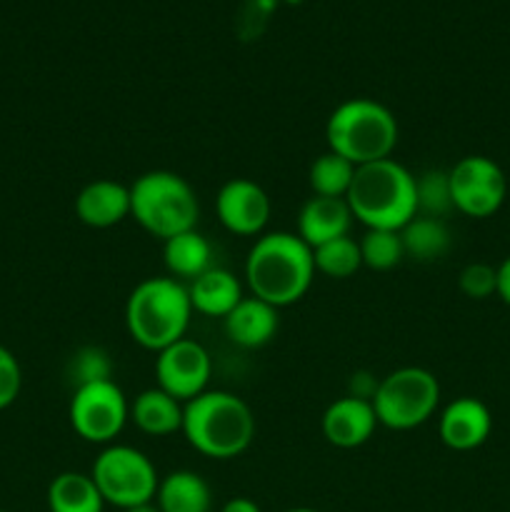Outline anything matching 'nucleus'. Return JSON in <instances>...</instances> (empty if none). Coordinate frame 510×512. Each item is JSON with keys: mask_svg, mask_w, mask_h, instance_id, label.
<instances>
[{"mask_svg": "<svg viewBox=\"0 0 510 512\" xmlns=\"http://www.w3.org/2000/svg\"><path fill=\"white\" fill-rule=\"evenodd\" d=\"M243 275L250 295L280 310L303 300L318 273L313 248L298 233L275 230L250 245Z\"/></svg>", "mask_w": 510, "mask_h": 512, "instance_id": "obj_1", "label": "nucleus"}, {"mask_svg": "<svg viewBox=\"0 0 510 512\" xmlns=\"http://www.w3.org/2000/svg\"><path fill=\"white\" fill-rule=\"evenodd\" d=\"M255 430V415L243 398L228 390H205L185 403L180 433L203 458L233 460L253 445Z\"/></svg>", "mask_w": 510, "mask_h": 512, "instance_id": "obj_2", "label": "nucleus"}, {"mask_svg": "<svg viewBox=\"0 0 510 512\" xmlns=\"http://www.w3.org/2000/svg\"><path fill=\"white\" fill-rule=\"evenodd\" d=\"M348 208L365 230H403L418 215L415 175L395 158L355 168Z\"/></svg>", "mask_w": 510, "mask_h": 512, "instance_id": "obj_3", "label": "nucleus"}, {"mask_svg": "<svg viewBox=\"0 0 510 512\" xmlns=\"http://www.w3.org/2000/svg\"><path fill=\"white\" fill-rule=\"evenodd\" d=\"M193 305L188 285L170 275L145 278L130 290L125 300V328L133 343L150 353H160L168 345L188 338Z\"/></svg>", "mask_w": 510, "mask_h": 512, "instance_id": "obj_4", "label": "nucleus"}, {"mask_svg": "<svg viewBox=\"0 0 510 512\" xmlns=\"http://www.w3.org/2000/svg\"><path fill=\"white\" fill-rule=\"evenodd\" d=\"M398 138L400 128L395 113L373 98L345 100L325 123L328 150L350 160L355 168L393 158Z\"/></svg>", "mask_w": 510, "mask_h": 512, "instance_id": "obj_5", "label": "nucleus"}, {"mask_svg": "<svg viewBox=\"0 0 510 512\" xmlns=\"http://www.w3.org/2000/svg\"><path fill=\"white\" fill-rule=\"evenodd\" d=\"M130 218L158 240L195 230L200 218L198 193L173 170H148L130 185Z\"/></svg>", "mask_w": 510, "mask_h": 512, "instance_id": "obj_6", "label": "nucleus"}, {"mask_svg": "<svg viewBox=\"0 0 510 512\" xmlns=\"http://www.w3.org/2000/svg\"><path fill=\"white\" fill-rule=\"evenodd\" d=\"M370 403L378 425L405 433L433 418L440 405V383L430 370L408 365L380 378Z\"/></svg>", "mask_w": 510, "mask_h": 512, "instance_id": "obj_7", "label": "nucleus"}, {"mask_svg": "<svg viewBox=\"0 0 510 512\" xmlns=\"http://www.w3.org/2000/svg\"><path fill=\"white\" fill-rule=\"evenodd\" d=\"M90 478L98 485L105 505L130 510L135 505L153 503L160 475L153 460L133 445H105L90 468Z\"/></svg>", "mask_w": 510, "mask_h": 512, "instance_id": "obj_8", "label": "nucleus"}, {"mask_svg": "<svg viewBox=\"0 0 510 512\" xmlns=\"http://www.w3.org/2000/svg\"><path fill=\"white\" fill-rule=\"evenodd\" d=\"M75 435L90 445H113L130 420V403L115 380L78 385L68 408Z\"/></svg>", "mask_w": 510, "mask_h": 512, "instance_id": "obj_9", "label": "nucleus"}, {"mask_svg": "<svg viewBox=\"0 0 510 512\" xmlns=\"http://www.w3.org/2000/svg\"><path fill=\"white\" fill-rule=\"evenodd\" d=\"M450 200L468 218H490L498 213L508 195L503 168L485 155H465L448 170Z\"/></svg>", "mask_w": 510, "mask_h": 512, "instance_id": "obj_10", "label": "nucleus"}, {"mask_svg": "<svg viewBox=\"0 0 510 512\" xmlns=\"http://www.w3.org/2000/svg\"><path fill=\"white\" fill-rule=\"evenodd\" d=\"M155 378L158 388L173 395L180 403L198 398L208 390L210 375H213V360L210 353L193 338H183L155 353Z\"/></svg>", "mask_w": 510, "mask_h": 512, "instance_id": "obj_11", "label": "nucleus"}, {"mask_svg": "<svg viewBox=\"0 0 510 512\" xmlns=\"http://www.w3.org/2000/svg\"><path fill=\"white\" fill-rule=\"evenodd\" d=\"M215 213L228 233L240 235V238H258L268 228L273 205H270L268 193L255 180L233 178L220 185Z\"/></svg>", "mask_w": 510, "mask_h": 512, "instance_id": "obj_12", "label": "nucleus"}, {"mask_svg": "<svg viewBox=\"0 0 510 512\" xmlns=\"http://www.w3.org/2000/svg\"><path fill=\"white\" fill-rule=\"evenodd\" d=\"M493 430V415L488 405L478 398H455L443 408L438 418V435L445 448L455 453H468V450L480 448L490 438Z\"/></svg>", "mask_w": 510, "mask_h": 512, "instance_id": "obj_13", "label": "nucleus"}, {"mask_svg": "<svg viewBox=\"0 0 510 512\" xmlns=\"http://www.w3.org/2000/svg\"><path fill=\"white\" fill-rule=\"evenodd\" d=\"M378 428V418L370 400L353 398V395H343V398L333 400L325 408L323 420H320V430L323 438L328 440L333 448L353 450L368 443Z\"/></svg>", "mask_w": 510, "mask_h": 512, "instance_id": "obj_14", "label": "nucleus"}, {"mask_svg": "<svg viewBox=\"0 0 510 512\" xmlns=\"http://www.w3.org/2000/svg\"><path fill=\"white\" fill-rule=\"evenodd\" d=\"M75 215L83 225L95 230L113 228L130 218V185L100 178L83 185L75 198Z\"/></svg>", "mask_w": 510, "mask_h": 512, "instance_id": "obj_15", "label": "nucleus"}, {"mask_svg": "<svg viewBox=\"0 0 510 512\" xmlns=\"http://www.w3.org/2000/svg\"><path fill=\"white\" fill-rule=\"evenodd\" d=\"M225 335L233 345L245 350L265 348L280 328L278 308L255 295H245L233 310L223 318Z\"/></svg>", "mask_w": 510, "mask_h": 512, "instance_id": "obj_16", "label": "nucleus"}, {"mask_svg": "<svg viewBox=\"0 0 510 512\" xmlns=\"http://www.w3.org/2000/svg\"><path fill=\"white\" fill-rule=\"evenodd\" d=\"M353 220L355 218L345 198L313 195V198L305 200L298 213V235L310 248H318V245L330 243V240L350 235Z\"/></svg>", "mask_w": 510, "mask_h": 512, "instance_id": "obj_17", "label": "nucleus"}, {"mask_svg": "<svg viewBox=\"0 0 510 512\" xmlns=\"http://www.w3.org/2000/svg\"><path fill=\"white\" fill-rule=\"evenodd\" d=\"M185 403L175 400L165 390L155 388L143 390L130 403V420L135 428L150 438H168L183 430Z\"/></svg>", "mask_w": 510, "mask_h": 512, "instance_id": "obj_18", "label": "nucleus"}, {"mask_svg": "<svg viewBox=\"0 0 510 512\" xmlns=\"http://www.w3.org/2000/svg\"><path fill=\"white\" fill-rule=\"evenodd\" d=\"M188 295L193 313L223 320L245 298V290L238 275L225 268H210L188 283Z\"/></svg>", "mask_w": 510, "mask_h": 512, "instance_id": "obj_19", "label": "nucleus"}, {"mask_svg": "<svg viewBox=\"0 0 510 512\" xmlns=\"http://www.w3.org/2000/svg\"><path fill=\"white\" fill-rule=\"evenodd\" d=\"M163 263L170 278L180 283H193L195 278L213 268V248L208 238L200 235L198 230H185L175 238L163 243Z\"/></svg>", "mask_w": 510, "mask_h": 512, "instance_id": "obj_20", "label": "nucleus"}, {"mask_svg": "<svg viewBox=\"0 0 510 512\" xmlns=\"http://www.w3.org/2000/svg\"><path fill=\"white\" fill-rule=\"evenodd\" d=\"M155 505L160 512H210L213 493L203 475L193 470H173L160 478Z\"/></svg>", "mask_w": 510, "mask_h": 512, "instance_id": "obj_21", "label": "nucleus"}, {"mask_svg": "<svg viewBox=\"0 0 510 512\" xmlns=\"http://www.w3.org/2000/svg\"><path fill=\"white\" fill-rule=\"evenodd\" d=\"M48 510L50 512H103L105 500L90 473H65L55 475L48 485Z\"/></svg>", "mask_w": 510, "mask_h": 512, "instance_id": "obj_22", "label": "nucleus"}, {"mask_svg": "<svg viewBox=\"0 0 510 512\" xmlns=\"http://www.w3.org/2000/svg\"><path fill=\"white\" fill-rule=\"evenodd\" d=\"M405 258H413L418 263H435L450 250V230L443 218H430V215H415L403 230Z\"/></svg>", "mask_w": 510, "mask_h": 512, "instance_id": "obj_23", "label": "nucleus"}, {"mask_svg": "<svg viewBox=\"0 0 510 512\" xmlns=\"http://www.w3.org/2000/svg\"><path fill=\"white\" fill-rule=\"evenodd\" d=\"M355 165L350 160L340 158L338 153L328 150V153L318 155L308 170V183L313 195L320 198H345L353 185Z\"/></svg>", "mask_w": 510, "mask_h": 512, "instance_id": "obj_24", "label": "nucleus"}, {"mask_svg": "<svg viewBox=\"0 0 510 512\" xmlns=\"http://www.w3.org/2000/svg\"><path fill=\"white\" fill-rule=\"evenodd\" d=\"M315 273L333 280H348L363 268V255H360V243L350 235L335 238L330 243L313 248Z\"/></svg>", "mask_w": 510, "mask_h": 512, "instance_id": "obj_25", "label": "nucleus"}, {"mask_svg": "<svg viewBox=\"0 0 510 512\" xmlns=\"http://www.w3.org/2000/svg\"><path fill=\"white\" fill-rule=\"evenodd\" d=\"M360 243V255H363V268L385 273L393 270L405 260L403 238L398 230H365Z\"/></svg>", "mask_w": 510, "mask_h": 512, "instance_id": "obj_26", "label": "nucleus"}, {"mask_svg": "<svg viewBox=\"0 0 510 512\" xmlns=\"http://www.w3.org/2000/svg\"><path fill=\"white\" fill-rule=\"evenodd\" d=\"M415 188H418V215L443 218L448 210H453L450 183L445 170H428V173L418 175Z\"/></svg>", "mask_w": 510, "mask_h": 512, "instance_id": "obj_27", "label": "nucleus"}, {"mask_svg": "<svg viewBox=\"0 0 510 512\" xmlns=\"http://www.w3.org/2000/svg\"><path fill=\"white\" fill-rule=\"evenodd\" d=\"M70 380L78 385L98 383V380H113V363H110V355L105 353L98 345H85L78 353L70 358L68 365Z\"/></svg>", "mask_w": 510, "mask_h": 512, "instance_id": "obj_28", "label": "nucleus"}, {"mask_svg": "<svg viewBox=\"0 0 510 512\" xmlns=\"http://www.w3.org/2000/svg\"><path fill=\"white\" fill-rule=\"evenodd\" d=\"M458 288L470 300L493 298L498 293V270L488 263H468L460 270Z\"/></svg>", "mask_w": 510, "mask_h": 512, "instance_id": "obj_29", "label": "nucleus"}, {"mask_svg": "<svg viewBox=\"0 0 510 512\" xmlns=\"http://www.w3.org/2000/svg\"><path fill=\"white\" fill-rule=\"evenodd\" d=\"M23 388V370L18 358L5 345H0V410L10 408Z\"/></svg>", "mask_w": 510, "mask_h": 512, "instance_id": "obj_30", "label": "nucleus"}, {"mask_svg": "<svg viewBox=\"0 0 510 512\" xmlns=\"http://www.w3.org/2000/svg\"><path fill=\"white\" fill-rule=\"evenodd\" d=\"M380 380H375L370 373H355L350 378V393L353 398H363V400H373L375 390H378Z\"/></svg>", "mask_w": 510, "mask_h": 512, "instance_id": "obj_31", "label": "nucleus"}, {"mask_svg": "<svg viewBox=\"0 0 510 512\" xmlns=\"http://www.w3.org/2000/svg\"><path fill=\"white\" fill-rule=\"evenodd\" d=\"M498 298L510 308V255L498 265Z\"/></svg>", "mask_w": 510, "mask_h": 512, "instance_id": "obj_32", "label": "nucleus"}, {"mask_svg": "<svg viewBox=\"0 0 510 512\" xmlns=\"http://www.w3.org/2000/svg\"><path fill=\"white\" fill-rule=\"evenodd\" d=\"M220 512H263L260 510V505L255 503V500L250 498H230L228 503H223V508H220Z\"/></svg>", "mask_w": 510, "mask_h": 512, "instance_id": "obj_33", "label": "nucleus"}, {"mask_svg": "<svg viewBox=\"0 0 510 512\" xmlns=\"http://www.w3.org/2000/svg\"><path fill=\"white\" fill-rule=\"evenodd\" d=\"M123 512H160V510H158V505H155V500H153V503L135 505V508H130V510H123Z\"/></svg>", "mask_w": 510, "mask_h": 512, "instance_id": "obj_34", "label": "nucleus"}, {"mask_svg": "<svg viewBox=\"0 0 510 512\" xmlns=\"http://www.w3.org/2000/svg\"><path fill=\"white\" fill-rule=\"evenodd\" d=\"M283 512H318V510H313V508H290V510H283Z\"/></svg>", "mask_w": 510, "mask_h": 512, "instance_id": "obj_35", "label": "nucleus"}, {"mask_svg": "<svg viewBox=\"0 0 510 512\" xmlns=\"http://www.w3.org/2000/svg\"><path fill=\"white\" fill-rule=\"evenodd\" d=\"M0 512H8V510H0Z\"/></svg>", "mask_w": 510, "mask_h": 512, "instance_id": "obj_36", "label": "nucleus"}]
</instances>
